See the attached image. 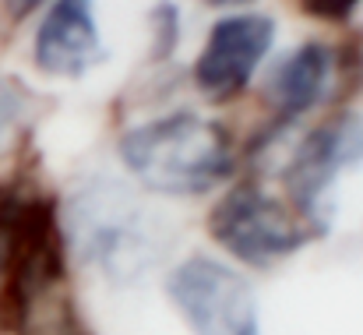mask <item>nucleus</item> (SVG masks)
Here are the masks:
<instances>
[{"label":"nucleus","mask_w":363,"mask_h":335,"mask_svg":"<svg viewBox=\"0 0 363 335\" xmlns=\"http://www.w3.org/2000/svg\"><path fill=\"white\" fill-rule=\"evenodd\" d=\"M64 229L57 202L14 177L0 184V329L21 325V318L64 290Z\"/></svg>","instance_id":"f257e3e1"},{"label":"nucleus","mask_w":363,"mask_h":335,"mask_svg":"<svg viewBox=\"0 0 363 335\" xmlns=\"http://www.w3.org/2000/svg\"><path fill=\"white\" fill-rule=\"evenodd\" d=\"M121 163L155 194H208L233 177V141L223 123L191 110L162 113L121 134Z\"/></svg>","instance_id":"f03ea898"},{"label":"nucleus","mask_w":363,"mask_h":335,"mask_svg":"<svg viewBox=\"0 0 363 335\" xmlns=\"http://www.w3.org/2000/svg\"><path fill=\"white\" fill-rule=\"evenodd\" d=\"M71 240L110 282L145 279L169 251L162 219L110 177H89L78 187L71 202Z\"/></svg>","instance_id":"7ed1b4c3"},{"label":"nucleus","mask_w":363,"mask_h":335,"mask_svg":"<svg viewBox=\"0 0 363 335\" xmlns=\"http://www.w3.org/2000/svg\"><path fill=\"white\" fill-rule=\"evenodd\" d=\"M208 236L250 268H272L296 254L314 233L261 184L240 180L208 212Z\"/></svg>","instance_id":"20e7f679"},{"label":"nucleus","mask_w":363,"mask_h":335,"mask_svg":"<svg viewBox=\"0 0 363 335\" xmlns=\"http://www.w3.org/2000/svg\"><path fill=\"white\" fill-rule=\"evenodd\" d=\"M363 163V116L360 113H339L314 127L293 152L286 166V194L289 209L314 236H321L332 226L328 198L339 184V177Z\"/></svg>","instance_id":"39448f33"},{"label":"nucleus","mask_w":363,"mask_h":335,"mask_svg":"<svg viewBox=\"0 0 363 335\" xmlns=\"http://www.w3.org/2000/svg\"><path fill=\"white\" fill-rule=\"evenodd\" d=\"M166 293L194 335H243L257 322L250 286L230 265L205 254L177 265L166 279Z\"/></svg>","instance_id":"423d86ee"},{"label":"nucleus","mask_w":363,"mask_h":335,"mask_svg":"<svg viewBox=\"0 0 363 335\" xmlns=\"http://www.w3.org/2000/svg\"><path fill=\"white\" fill-rule=\"evenodd\" d=\"M275 43V21L268 14H226L212 25L198 60L194 85L212 103H230L254 82Z\"/></svg>","instance_id":"0eeeda50"},{"label":"nucleus","mask_w":363,"mask_h":335,"mask_svg":"<svg viewBox=\"0 0 363 335\" xmlns=\"http://www.w3.org/2000/svg\"><path fill=\"white\" fill-rule=\"evenodd\" d=\"M32 60L50 78H82L106 60L92 0H53L32 39Z\"/></svg>","instance_id":"6e6552de"},{"label":"nucleus","mask_w":363,"mask_h":335,"mask_svg":"<svg viewBox=\"0 0 363 335\" xmlns=\"http://www.w3.org/2000/svg\"><path fill=\"white\" fill-rule=\"evenodd\" d=\"M332 50L325 43H303L289 57H282L268 78V123L257 131L254 148L272 145L282 131H289L303 113H311L328 92L332 82Z\"/></svg>","instance_id":"1a4fd4ad"},{"label":"nucleus","mask_w":363,"mask_h":335,"mask_svg":"<svg viewBox=\"0 0 363 335\" xmlns=\"http://www.w3.org/2000/svg\"><path fill=\"white\" fill-rule=\"evenodd\" d=\"M180 39V14L169 0L152 11V60H166Z\"/></svg>","instance_id":"9d476101"},{"label":"nucleus","mask_w":363,"mask_h":335,"mask_svg":"<svg viewBox=\"0 0 363 335\" xmlns=\"http://www.w3.org/2000/svg\"><path fill=\"white\" fill-rule=\"evenodd\" d=\"M360 4L363 0H300V7L321 21H350Z\"/></svg>","instance_id":"9b49d317"},{"label":"nucleus","mask_w":363,"mask_h":335,"mask_svg":"<svg viewBox=\"0 0 363 335\" xmlns=\"http://www.w3.org/2000/svg\"><path fill=\"white\" fill-rule=\"evenodd\" d=\"M43 4H46V0H0V7H4V14H7L11 21H25V18L35 14Z\"/></svg>","instance_id":"f8f14e48"},{"label":"nucleus","mask_w":363,"mask_h":335,"mask_svg":"<svg viewBox=\"0 0 363 335\" xmlns=\"http://www.w3.org/2000/svg\"><path fill=\"white\" fill-rule=\"evenodd\" d=\"M208 4H219V7H237V4H250V0H208Z\"/></svg>","instance_id":"ddd939ff"},{"label":"nucleus","mask_w":363,"mask_h":335,"mask_svg":"<svg viewBox=\"0 0 363 335\" xmlns=\"http://www.w3.org/2000/svg\"><path fill=\"white\" fill-rule=\"evenodd\" d=\"M243 335H261V329H257V322H254V325H247V329H243Z\"/></svg>","instance_id":"4468645a"}]
</instances>
